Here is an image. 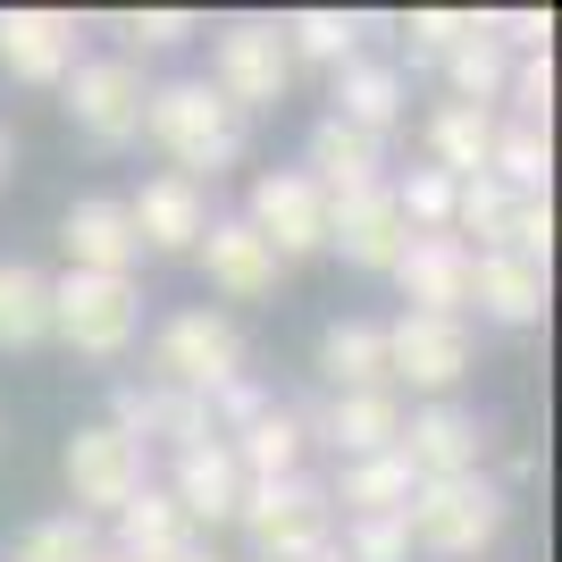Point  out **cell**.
Instances as JSON below:
<instances>
[{
  "label": "cell",
  "mask_w": 562,
  "mask_h": 562,
  "mask_svg": "<svg viewBox=\"0 0 562 562\" xmlns=\"http://www.w3.org/2000/svg\"><path fill=\"white\" fill-rule=\"evenodd\" d=\"M143 135L168 151V177L202 186V177L235 168V151H244V110H227L202 76H177V85H151V101H143Z\"/></svg>",
  "instance_id": "1"
},
{
  "label": "cell",
  "mask_w": 562,
  "mask_h": 562,
  "mask_svg": "<svg viewBox=\"0 0 562 562\" xmlns=\"http://www.w3.org/2000/svg\"><path fill=\"white\" fill-rule=\"evenodd\" d=\"M504 487H495L487 470H470V479H437V487H412L403 504V538L412 554H437V562H479L495 538H504Z\"/></svg>",
  "instance_id": "2"
},
{
  "label": "cell",
  "mask_w": 562,
  "mask_h": 562,
  "mask_svg": "<svg viewBox=\"0 0 562 562\" xmlns=\"http://www.w3.org/2000/svg\"><path fill=\"white\" fill-rule=\"evenodd\" d=\"M235 520H244V538H252L260 562H311L319 546H336V504H328V487H319L311 470L244 487V513Z\"/></svg>",
  "instance_id": "3"
},
{
  "label": "cell",
  "mask_w": 562,
  "mask_h": 562,
  "mask_svg": "<svg viewBox=\"0 0 562 562\" xmlns=\"http://www.w3.org/2000/svg\"><path fill=\"white\" fill-rule=\"evenodd\" d=\"M235 378H244V336H235L227 311H177V319L151 336V386H168V395L211 403Z\"/></svg>",
  "instance_id": "4"
},
{
  "label": "cell",
  "mask_w": 562,
  "mask_h": 562,
  "mask_svg": "<svg viewBox=\"0 0 562 562\" xmlns=\"http://www.w3.org/2000/svg\"><path fill=\"white\" fill-rule=\"evenodd\" d=\"M143 328V294L135 278H50V336L85 361H117Z\"/></svg>",
  "instance_id": "5"
},
{
  "label": "cell",
  "mask_w": 562,
  "mask_h": 562,
  "mask_svg": "<svg viewBox=\"0 0 562 562\" xmlns=\"http://www.w3.org/2000/svg\"><path fill=\"white\" fill-rule=\"evenodd\" d=\"M227 110H278L285 85H294V50H285L278 18H235L218 25V50H211V76H202Z\"/></svg>",
  "instance_id": "6"
},
{
  "label": "cell",
  "mask_w": 562,
  "mask_h": 562,
  "mask_svg": "<svg viewBox=\"0 0 562 562\" xmlns=\"http://www.w3.org/2000/svg\"><path fill=\"white\" fill-rule=\"evenodd\" d=\"M59 470H68V495H76V513H85V520H93V513H126V504L151 487V453H143L135 437H117L110 420L76 428L68 453H59Z\"/></svg>",
  "instance_id": "7"
},
{
  "label": "cell",
  "mask_w": 562,
  "mask_h": 562,
  "mask_svg": "<svg viewBox=\"0 0 562 562\" xmlns=\"http://www.w3.org/2000/svg\"><path fill=\"white\" fill-rule=\"evenodd\" d=\"M59 93H68L76 135L101 143V151H117V143L143 135V101H151V85H143L135 59H76Z\"/></svg>",
  "instance_id": "8"
},
{
  "label": "cell",
  "mask_w": 562,
  "mask_h": 562,
  "mask_svg": "<svg viewBox=\"0 0 562 562\" xmlns=\"http://www.w3.org/2000/svg\"><path fill=\"white\" fill-rule=\"evenodd\" d=\"M244 227H252L278 260L328 252V193L311 186L303 168H269L252 186V202H244Z\"/></svg>",
  "instance_id": "9"
},
{
  "label": "cell",
  "mask_w": 562,
  "mask_h": 562,
  "mask_svg": "<svg viewBox=\"0 0 562 562\" xmlns=\"http://www.w3.org/2000/svg\"><path fill=\"white\" fill-rule=\"evenodd\" d=\"M328 244L352 260V269H386V278H395L403 244H412V218H403L395 186L378 177V186H352V193H336V202H328Z\"/></svg>",
  "instance_id": "10"
},
{
  "label": "cell",
  "mask_w": 562,
  "mask_h": 562,
  "mask_svg": "<svg viewBox=\"0 0 562 562\" xmlns=\"http://www.w3.org/2000/svg\"><path fill=\"white\" fill-rule=\"evenodd\" d=\"M470 378V328L462 319H420L403 311L386 328V386H420V395H446Z\"/></svg>",
  "instance_id": "11"
},
{
  "label": "cell",
  "mask_w": 562,
  "mask_h": 562,
  "mask_svg": "<svg viewBox=\"0 0 562 562\" xmlns=\"http://www.w3.org/2000/svg\"><path fill=\"white\" fill-rule=\"evenodd\" d=\"M479 420H470L462 403H420V412H403V437H395V462L412 470V487H437V479H470L479 470Z\"/></svg>",
  "instance_id": "12"
},
{
  "label": "cell",
  "mask_w": 562,
  "mask_h": 562,
  "mask_svg": "<svg viewBox=\"0 0 562 562\" xmlns=\"http://www.w3.org/2000/svg\"><path fill=\"white\" fill-rule=\"evenodd\" d=\"M470 244H453V235H412L395 260V285L403 303L420 311V319H462L470 311Z\"/></svg>",
  "instance_id": "13"
},
{
  "label": "cell",
  "mask_w": 562,
  "mask_h": 562,
  "mask_svg": "<svg viewBox=\"0 0 562 562\" xmlns=\"http://www.w3.org/2000/svg\"><path fill=\"white\" fill-rule=\"evenodd\" d=\"M76 50V18L68 9H0V68L18 85H68Z\"/></svg>",
  "instance_id": "14"
},
{
  "label": "cell",
  "mask_w": 562,
  "mask_h": 562,
  "mask_svg": "<svg viewBox=\"0 0 562 562\" xmlns=\"http://www.w3.org/2000/svg\"><path fill=\"white\" fill-rule=\"evenodd\" d=\"M244 462H235V446H186L177 453V479H168V504L193 520V529H227L235 513H244Z\"/></svg>",
  "instance_id": "15"
},
{
  "label": "cell",
  "mask_w": 562,
  "mask_h": 562,
  "mask_svg": "<svg viewBox=\"0 0 562 562\" xmlns=\"http://www.w3.org/2000/svg\"><path fill=\"white\" fill-rule=\"evenodd\" d=\"M126 227H135V244H151V252H193V244L211 235V193L160 168V177H143V193L126 202Z\"/></svg>",
  "instance_id": "16"
},
{
  "label": "cell",
  "mask_w": 562,
  "mask_h": 562,
  "mask_svg": "<svg viewBox=\"0 0 562 562\" xmlns=\"http://www.w3.org/2000/svg\"><path fill=\"white\" fill-rule=\"evenodd\" d=\"M59 244H68V269L76 278H135V227H126V202H110V193H93V202H76L68 218H59Z\"/></svg>",
  "instance_id": "17"
},
{
  "label": "cell",
  "mask_w": 562,
  "mask_h": 562,
  "mask_svg": "<svg viewBox=\"0 0 562 562\" xmlns=\"http://www.w3.org/2000/svg\"><path fill=\"white\" fill-rule=\"evenodd\" d=\"M117 437H135L143 453L151 446H211V403L193 395H168V386H117V412H110Z\"/></svg>",
  "instance_id": "18"
},
{
  "label": "cell",
  "mask_w": 562,
  "mask_h": 562,
  "mask_svg": "<svg viewBox=\"0 0 562 562\" xmlns=\"http://www.w3.org/2000/svg\"><path fill=\"white\" fill-rule=\"evenodd\" d=\"M193 252H202V269H211V285L227 303H260V294H278V278H285V260L269 252L244 218H211V235H202Z\"/></svg>",
  "instance_id": "19"
},
{
  "label": "cell",
  "mask_w": 562,
  "mask_h": 562,
  "mask_svg": "<svg viewBox=\"0 0 562 562\" xmlns=\"http://www.w3.org/2000/svg\"><path fill=\"white\" fill-rule=\"evenodd\" d=\"M546 269L538 260H520V252H479L470 260V303L487 311V319H504V328H538L546 319Z\"/></svg>",
  "instance_id": "20"
},
{
  "label": "cell",
  "mask_w": 562,
  "mask_h": 562,
  "mask_svg": "<svg viewBox=\"0 0 562 562\" xmlns=\"http://www.w3.org/2000/svg\"><path fill=\"white\" fill-rule=\"evenodd\" d=\"M311 437H328L345 462H370V453H395V437H403V403H395V386H378V395H336L319 420H303Z\"/></svg>",
  "instance_id": "21"
},
{
  "label": "cell",
  "mask_w": 562,
  "mask_h": 562,
  "mask_svg": "<svg viewBox=\"0 0 562 562\" xmlns=\"http://www.w3.org/2000/svg\"><path fill=\"white\" fill-rule=\"evenodd\" d=\"M110 529H117L110 554H126V562H186L193 554V520L168 504V487H143L126 513H110Z\"/></svg>",
  "instance_id": "22"
},
{
  "label": "cell",
  "mask_w": 562,
  "mask_h": 562,
  "mask_svg": "<svg viewBox=\"0 0 562 562\" xmlns=\"http://www.w3.org/2000/svg\"><path fill=\"white\" fill-rule=\"evenodd\" d=\"M378 168H386V143L378 135H361V126H345V117H319V126H311V186L328 193H352V186H378Z\"/></svg>",
  "instance_id": "23"
},
{
  "label": "cell",
  "mask_w": 562,
  "mask_h": 562,
  "mask_svg": "<svg viewBox=\"0 0 562 562\" xmlns=\"http://www.w3.org/2000/svg\"><path fill=\"white\" fill-rule=\"evenodd\" d=\"M487 151H495V110L479 101H446V110L428 117V168L437 177H487Z\"/></svg>",
  "instance_id": "24"
},
{
  "label": "cell",
  "mask_w": 562,
  "mask_h": 562,
  "mask_svg": "<svg viewBox=\"0 0 562 562\" xmlns=\"http://www.w3.org/2000/svg\"><path fill=\"white\" fill-rule=\"evenodd\" d=\"M328 117H345V126H361V135L386 143L403 126V76L378 68V59H345V68H336V110Z\"/></svg>",
  "instance_id": "25"
},
{
  "label": "cell",
  "mask_w": 562,
  "mask_h": 562,
  "mask_svg": "<svg viewBox=\"0 0 562 562\" xmlns=\"http://www.w3.org/2000/svg\"><path fill=\"white\" fill-rule=\"evenodd\" d=\"M319 378H328L336 395H378V386H386V328L336 319V328L319 336Z\"/></svg>",
  "instance_id": "26"
},
{
  "label": "cell",
  "mask_w": 562,
  "mask_h": 562,
  "mask_svg": "<svg viewBox=\"0 0 562 562\" xmlns=\"http://www.w3.org/2000/svg\"><path fill=\"white\" fill-rule=\"evenodd\" d=\"M50 345V278L34 260H0V352Z\"/></svg>",
  "instance_id": "27"
},
{
  "label": "cell",
  "mask_w": 562,
  "mask_h": 562,
  "mask_svg": "<svg viewBox=\"0 0 562 562\" xmlns=\"http://www.w3.org/2000/svg\"><path fill=\"white\" fill-rule=\"evenodd\" d=\"M235 446V462H244V479H294V470H303V446H311V428H303V412H285V403H269V412H260L252 428H244V437H227Z\"/></svg>",
  "instance_id": "28"
},
{
  "label": "cell",
  "mask_w": 562,
  "mask_h": 562,
  "mask_svg": "<svg viewBox=\"0 0 562 562\" xmlns=\"http://www.w3.org/2000/svg\"><path fill=\"white\" fill-rule=\"evenodd\" d=\"M328 504H345V520H403V504H412V470H403L395 453L345 462V479L328 487Z\"/></svg>",
  "instance_id": "29"
},
{
  "label": "cell",
  "mask_w": 562,
  "mask_h": 562,
  "mask_svg": "<svg viewBox=\"0 0 562 562\" xmlns=\"http://www.w3.org/2000/svg\"><path fill=\"white\" fill-rule=\"evenodd\" d=\"M487 177H495V186H513V193H546V177H554V126H529V117H495Z\"/></svg>",
  "instance_id": "30"
},
{
  "label": "cell",
  "mask_w": 562,
  "mask_h": 562,
  "mask_svg": "<svg viewBox=\"0 0 562 562\" xmlns=\"http://www.w3.org/2000/svg\"><path fill=\"white\" fill-rule=\"evenodd\" d=\"M446 85H453V101H479V110H495V101H504V85H513V50L487 34V18H479L462 43L446 50Z\"/></svg>",
  "instance_id": "31"
},
{
  "label": "cell",
  "mask_w": 562,
  "mask_h": 562,
  "mask_svg": "<svg viewBox=\"0 0 562 562\" xmlns=\"http://www.w3.org/2000/svg\"><path fill=\"white\" fill-rule=\"evenodd\" d=\"M513 186H495V177H462L453 186V218L446 235L453 244H470V252H504V227H513Z\"/></svg>",
  "instance_id": "32"
},
{
  "label": "cell",
  "mask_w": 562,
  "mask_h": 562,
  "mask_svg": "<svg viewBox=\"0 0 562 562\" xmlns=\"http://www.w3.org/2000/svg\"><path fill=\"white\" fill-rule=\"evenodd\" d=\"M278 34H285L294 59H319V68H345L352 50H361V18H345V9H294Z\"/></svg>",
  "instance_id": "33"
},
{
  "label": "cell",
  "mask_w": 562,
  "mask_h": 562,
  "mask_svg": "<svg viewBox=\"0 0 562 562\" xmlns=\"http://www.w3.org/2000/svg\"><path fill=\"white\" fill-rule=\"evenodd\" d=\"M101 554H110V546H101V529L85 513H50L18 538V562H101Z\"/></svg>",
  "instance_id": "34"
},
{
  "label": "cell",
  "mask_w": 562,
  "mask_h": 562,
  "mask_svg": "<svg viewBox=\"0 0 562 562\" xmlns=\"http://www.w3.org/2000/svg\"><path fill=\"white\" fill-rule=\"evenodd\" d=\"M395 202H403V218H412V235H446V218H453V177L412 168V177L395 186Z\"/></svg>",
  "instance_id": "35"
},
{
  "label": "cell",
  "mask_w": 562,
  "mask_h": 562,
  "mask_svg": "<svg viewBox=\"0 0 562 562\" xmlns=\"http://www.w3.org/2000/svg\"><path fill=\"white\" fill-rule=\"evenodd\" d=\"M504 101H513V117L546 126V117H554V50H529V59H513V85H504Z\"/></svg>",
  "instance_id": "36"
},
{
  "label": "cell",
  "mask_w": 562,
  "mask_h": 562,
  "mask_svg": "<svg viewBox=\"0 0 562 562\" xmlns=\"http://www.w3.org/2000/svg\"><path fill=\"white\" fill-rule=\"evenodd\" d=\"M504 252H520V260H554V202L546 193H520L513 202V227H504Z\"/></svg>",
  "instance_id": "37"
},
{
  "label": "cell",
  "mask_w": 562,
  "mask_h": 562,
  "mask_svg": "<svg viewBox=\"0 0 562 562\" xmlns=\"http://www.w3.org/2000/svg\"><path fill=\"white\" fill-rule=\"evenodd\" d=\"M336 554L345 562H412V538H403V520H345Z\"/></svg>",
  "instance_id": "38"
},
{
  "label": "cell",
  "mask_w": 562,
  "mask_h": 562,
  "mask_svg": "<svg viewBox=\"0 0 562 562\" xmlns=\"http://www.w3.org/2000/svg\"><path fill=\"white\" fill-rule=\"evenodd\" d=\"M470 25H479L470 9H412V59H446Z\"/></svg>",
  "instance_id": "39"
},
{
  "label": "cell",
  "mask_w": 562,
  "mask_h": 562,
  "mask_svg": "<svg viewBox=\"0 0 562 562\" xmlns=\"http://www.w3.org/2000/svg\"><path fill=\"white\" fill-rule=\"evenodd\" d=\"M186 34H193L186 9H135V18H126V43L135 50H177Z\"/></svg>",
  "instance_id": "40"
},
{
  "label": "cell",
  "mask_w": 562,
  "mask_h": 562,
  "mask_svg": "<svg viewBox=\"0 0 562 562\" xmlns=\"http://www.w3.org/2000/svg\"><path fill=\"white\" fill-rule=\"evenodd\" d=\"M487 34L504 50H520V59H529V50H554V18H546V9H513V18H487Z\"/></svg>",
  "instance_id": "41"
},
{
  "label": "cell",
  "mask_w": 562,
  "mask_h": 562,
  "mask_svg": "<svg viewBox=\"0 0 562 562\" xmlns=\"http://www.w3.org/2000/svg\"><path fill=\"white\" fill-rule=\"evenodd\" d=\"M9 168H18V135H9V126H0V177H9Z\"/></svg>",
  "instance_id": "42"
},
{
  "label": "cell",
  "mask_w": 562,
  "mask_h": 562,
  "mask_svg": "<svg viewBox=\"0 0 562 562\" xmlns=\"http://www.w3.org/2000/svg\"><path fill=\"white\" fill-rule=\"evenodd\" d=\"M186 562H218V554H211V546H193V554H186Z\"/></svg>",
  "instance_id": "43"
},
{
  "label": "cell",
  "mask_w": 562,
  "mask_h": 562,
  "mask_svg": "<svg viewBox=\"0 0 562 562\" xmlns=\"http://www.w3.org/2000/svg\"><path fill=\"white\" fill-rule=\"evenodd\" d=\"M311 562H345V554H336V546H319V554H311Z\"/></svg>",
  "instance_id": "44"
},
{
  "label": "cell",
  "mask_w": 562,
  "mask_h": 562,
  "mask_svg": "<svg viewBox=\"0 0 562 562\" xmlns=\"http://www.w3.org/2000/svg\"><path fill=\"white\" fill-rule=\"evenodd\" d=\"M101 562H126V554H101Z\"/></svg>",
  "instance_id": "45"
}]
</instances>
